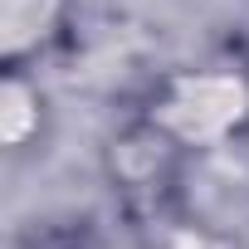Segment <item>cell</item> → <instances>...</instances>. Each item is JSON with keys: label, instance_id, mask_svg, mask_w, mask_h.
Masks as SVG:
<instances>
[{"label": "cell", "instance_id": "cell-1", "mask_svg": "<svg viewBox=\"0 0 249 249\" xmlns=\"http://www.w3.org/2000/svg\"><path fill=\"white\" fill-rule=\"evenodd\" d=\"M137 112L157 132H166L186 157L220 152L249 132V69L234 59L166 69L147 88Z\"/></svg>", "mask_w": 249, "mask_h": 249}, {"label": "cell", "instance_id": "cell-4", "mask_svg": "<svg viewBox=\"0 0 249 249\" xmlns=\"http://www.w3.org/2000/svg\"><path fill=\"white\" fill-rule=\"evenodd\" d=\"M181 157H186V152H181L166 132H157L142 112L132 117V127L122 132V137L107 142V166H112V176H117L122 186H157V176H161L166 166H176Z\"/></svg>", "mask_w": 249, "mask_h": 249}, {"label": "cell", "instance_id": "cell-2", "mask_svg": "<svg viewBox=\"0 0 249 249\" xmlns=\"http://www.w3.org/2000/svg\"><path fill=\"white\" fill-rule=\"evenodd\" d=\"M73 25V0H0V69H30Z\"/></svg>", "mask_w": 249, "mask_h": 249}, {"label": "cell", "instance_id": "cell-3", "mask_svg": "<svg viewBox=\"0 0 249 249\" xmlns=\"http://www.w3.org/2000/svg\"><path fill=\"white\" fill-rule=\"evenodd\" d=\"M49 137V93L35 69H0V142L10 157L35 152Z\"/></svg>", "mask_w": 249, "mask_h": 249}]
</instances>
